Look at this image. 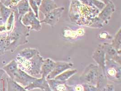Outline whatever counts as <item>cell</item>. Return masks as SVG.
<instances>
[{
  "label": "cell",
  "instance_id": "20",
  "mask_svg": "<svg viewBox=\"0 0 121 91\" xmlns=\"http://www.w3.org/2000/svg\"><path fill=\"white\" fill-rule=\"evenodd\" d=\"M6 91H28L24 87L8 76L6 78Z\"/></svg>",
  "mask_w": 121,
  "mask_h": 91
},
{
  "label": "cell",
  "instance_id": "32",
  "mask_svg": "<svg viewBox=\"0 0 121 91\" xmlns=\"http://www.w3.org/2000/svg\"><path fill=\"white\" fill-rule=\"evenodd\" d=\"M67 91H75L72 85H69L67 83Z\"/></svg>",
  "mask_w": 121,
  "mask_h": 91
},
{
  "label": "cell",
  "instance_id": "13",
  "mask_svg": "<svg viewBox=\"0 0 121 91\" xmlns=\"http://www.w3.org/2000/svg\"><path fill=\"white\" fill-rule=\"evenodd\" d=\"M58 7V5L55 3L54 0H42L39 6V11L41 12L45 16L50 11Z\"/></svg>",
  "mask_w": 121,
  "mask_h": 91
},
{
  "label": "cell",
  "instance_id": "26",
  "mask_svg": "<svg viewBox=\"0 0 121 91\" xmlns=\"http://www.w3.org/2000/svg\"><path fill=\"white\" fill-rule=\"evenodd\" d=\"M29 3L30 9L33 11L35 16L39 19V6L33 0H29Z\"/></svg>",
  "mask_w": 121,
  "mask_h": 91
},
{
  "label": "cell",
  "instance_id": "11",
  "mask_svg": "<svg viewBox=\"0 0 121 91\" xmlns=\"http://www.w3.org/2000/svg\"><path fill=\"white\" fill-rule=\"evenodd\" d=\"M73 66V63L65 61L56 62L55 67L53 70L46 77V79H54L56 76L66 70L71 69Z\"/></svg>",
  "mask_w": 121,
  "mask_h": 91
},
{
  "label": "cell",
  "instance_id": "18",
  "mask_svg": "<svg viewBox=\"0 0 121 91\" xmlns=\"http://www.w3.org/2000/svg\"><path fill=\"white\" fill-rule=\"evenodd\" d=\"M14 8L16 9L19 17H22L23 16L27 13L30 9L29 3V0H22Z\"/></svg>",
  "mask_w": 121,
  "mask_h": 91
},
{
  "label": "cell",
  "instance_id": "14",
  "mask_svg": "<svg viewBox=\"0 0 121 91\" xmlns=\"http://www.w3.org/2000/svg\"><path fill=\"white\" fill-rule=\"evenodd\" d=\"M55 64L56 62L51 58H48L44 59L41 69L42 77L46 78L55 68Z\"/></svg>",
  "mask_w": 121,
  "mask_h": 91
},
{
  "label": "cell",
  "instance_id": "36",
  "mask_svg": "<svg viewBox=\"0 0 121 91\" xmlns=\"http://www.w3.org/2000/svg\"><path fill=\"white\" fill-rule=\"evenodd\" d=\"M5 0H0V1L2 3H3V2L4 1H5Z\"/></svg>",
  "mask_w": 121,
  "mask_h": 91
},
{
  "label": "cell",
  "instance_id": "15",
  "mask_svg": "<svg viewBox=\"0 0 121 91\" xmlns=\"http://www.w3.org/2000/svg\"><path fill=\"white\" fill-rule=\"evenodd\" d=\"M6 75L12 79L15 74L19 69V67L16 60H12L2 68Z\"/></svg>",
  "mask_w": 121,
  "mask_h": 91
},
{
  "label": "cell",
  "instance_id": "16",
  "mask_svg": "<svg viewBox=\"0 0 121 91\" xmlns=\"http://www.w3.org/2000/svg\"><path fill=\"white\" fill-rule=\"evenodd\" d=\"M52 91H67V83L53 79H46Z\"/></svg>",
  "mask_w": 121,
  "mask_h": 91
},
{
  "label": "cell",
  "instance_id": "21",
  "mask_svg": "<svg viewBox=\"0 0 121 91\" xmlns=\"http://www.w3.org/2000/svg\"><path fill=\"white\" fill-rule=\"evenodd\" d=\"M108 81L103 71L100 68L99 76L96 85L98 91H103L105 86L108 83Z\"/></svg>",
  "mask_w": 121,
  "mask_h": 91
},
{
  "label": "cell",
  "instance_id": "29",
  "mask_svg": "<svg viewBox=\"0 0 121 91\" xmlns=\"http://www.w3.org/2000/svg\"><path fill=\"white\" fill-rule=\"evenodd\" d=\"M99 38L100 39L102 40H110L112 39L111 35L107 32H104L100 33Z\"/></svg>",
  "mask_w": 121,
  "mask_h": 91
},
{
  "label": "cell",
  "instance_id": "37",
  "mask_svg": "<svg viewBox=\"0 0 121 91\" xmlns=\"http://www.w3.org/2000/svg\"><path fill=\"white\" fill-rule=\"evenodd\" d=\"M101 0V1H103V0Z\"/></svg>",
  "mask_w": 121,
  "mask_h": 91
},
{
  "label": "cell",
  "instance_id": "24",
  "mask_svg": "<svg viewBox=\"0 0 121 91\" xmlns=\"http://www.w3.org/2000/svg\"><path fill=\"white\" fill-rule=\"evenodd\" d=\"M16 23V17L14 12L12 11L11 14L8 18L5 23L7 34H9L13 31Z\"/></svg>",
  "mask_w": 121,
  "mask_h": 91
},
{
  "label": "cell",
  "instance_id": "30",
  "mask_svg": "<svg viewBox=\"0 0 121 91\" xmlns=\"http://www.w3.org/2000/svg\"><path fill=\"white\" fill-rule=\"evenodd\" d=\"M103 91H115V86L113 84L108 83L105 86Z\"/></svg>",
  "mask_w": 121,
  "mask_h": 91
},
{
  "label": "cell",
  "instance_id": "38",
  "mask_svg": "<svg viewBox=\"0 0 121 91\" xmlns=\"http://www.w3.org/2000/svg\"></svg>",
  "mask_w": 121,
  "mask_h": 91
},
{
  "label": "cell",
  "instance_id": "17",
  "mask_svg": "<svg viewBox=\"0 0 121 91\" xmlns=\"http://www.w3.org/2000/svg\"><path fill=\"white\" fill-rule=\"evenodd\" d=\"M38 54H40V52L37 49L28 47L21 51L17 56L26 60H29Z\"/></svg>",
  "mask_w": 121,
  "mask_h": 91
},
{
  "label": "cell",
  "instance_id": "1",
  "mask_svg": "<svg viewBox=\"0 0 121 91\" xmlns=\"http://www.w3.org/2000/svg\"><path fill=\"white\" fill-rule=\"evenodd\" d=\"M69 17L71 22L80 26L101 28L104 25L98 17L100 11L94 6H88L77 0H71Z\"/></svg>",
  "mask_w": 121,
  "mask_h": 91
},
{
  "label": "cell",
  "instance_id": "22",
  "mask_svg": "<svg viewBox=\"0 0 121 91\" xmlns=\"http://www.w3.org/2000/svg\"><path fill=\"white\" fill-rule=\"evenodd\" d=\"M117 52L121 54V29L119 28L114 37L112 39L111 43Z\"/></svg>",
  "mask_w": 121,
  "mask_h": 91
},
{
  "label": "cell",
  "instance_id": "4",
  "mask_svg": "<svg viewBox=\"0 0 121 91\" xmlns=\"http://www.w3.org/2000/svg\"><path fill=\"white\" fill-rule=\"evenodd\" d=\"M100 68L97 65L90 63L78 77V84H89L96 86L98 79Z\"/></svg>",
  "mask_w": 121,
  "mask_h": 91
},
{
  "label": "cell",
  "instance_id": "27",
  "mask_svg": "<svg viewBox=\"0 0 121 91\" xmlns=\"http://www.w3.org/2000/svg\"><path fill=\"white\" fill-rule=\"evenodd\" d=\"M21 0H6L3 3L6 7L12 9L16 7L18 3Z\"/></svg>",
  "mask_w": 121,
  "mask_h": 91
},
{
  "label": "cell",
  "instance_id": "3",
  "mask_svg": "<svg viewBox=\"0 0 121 91\" xmlns=\"http://www.w3.org/2000/svg\"><path fill=\"white\" fill-rule=\"evenodd\" d=\"M15 60L19 68L30 76L36 78L42 77L41 69L44 59L40 54L35 55L29 60H26L17 56Z\"/></svg>",
  "mask_w": 121,
  "mask_h": 91
},
{
  "label": "cell",
  "instance_id": "33",
  "mask_svg": "<svg viewBox=\"0 0 121 91\" xmlns=\"http://www.w3.org/2000/svg\"><path fill=\"white\" fill-rule=\"evenodd\" d=\"M6 73L4 70L2 69H0V79Z\"/></svg>",
  "mask_w": 121,
  "mask_h": 91
},
{
  "label": "cell",
  "instance_id": "10",
  "mask_svg": "<svg viewBox=\"0 0 121 91\" xmlns=\"http://www.w3.org/2000/svg\"><path fill=\"white\" fill-rule=\"evenodd\" d=\"M92 58L103 72L106 67V53L102 44L97 46L92 55Z\"/></svg>",
  "mask_w": 121,
  "mask_h": 91
},
{
  "label": "cell",
  "instance_id": "28",
  "mask_svg": "<svg viewBox=\"0 0 121 91\" xmlns=\"http://www.w3.org/2000/svg\"><path fill=\"white\" fill-rule=\"evenodd\" d=\"M83 86V91H98L96 86L84 83L82 84Z\"/></svg>",
  "mask_w": 121,
  "mask_h": 91
},
{
  "label": "cell",
  "instance_id": "2",
  "mask_svg": "<svg viewBox=\"0 0 121 91\" xmlns=\"http://www.w3.org/2000/svg\"><path fill=\"white\" fill-rule=\"evenodd\" d=\"M16 17V23L14 28L10 33L7 35L9 42L7 51H15L17 47L28 42L27 37L30 36V29L26 27L21 22V17H19L15 9H13Z\"/></svg>",
  "mask_w": 121,
  "mask_h": 91
},
{
  "label": "cell",
  "instance_id": "31",
  "mask_svg": "<svg viewBox=\"0 0 121 91\" xmlns=\"http://www.w3.org/2000/svg\"><path fill=\"white\" fill-rule=\"evenodd\" d=\"M6 34H7L6 33L5 24L0 25V35H5Z\"/></svg>",
  "mask_w": 121,
  "mask_h": 91
},
{
  "label": "cell",
  "instance_id": "25",
  "mask_svg": "<svg viewBox=\"0 0 121 91\" xmlns=\"http://www.w3.org/2000/svg\"><path fill=\"white\" fill-rule=\"evenodd\" d=\"M7 35L0 38V56L3 55L8 50L9 42Z\"/></svg>",
  "mask_w": 121,
  "mask_h": 91
},
{
  "label": "cell",
  "instance_id": "23",
  "mask_svg": "<svg viewBox=\"0 0 121 91\" xmlns=\"http://www.w3.org/2000/svg\"><path fill=\"white\" fill-rule=\"evenodd\" d=\"M12 12V9L6 7L3 3L0 1V16L1 21L4 24L5 23L6 21L9 17Z\"/></svg>",
  "mask_w": 121,
  "mask_h": 91
},
{
  "label": "cell",
  "instance_id": "35",
  "mask_svg": "<svg viewBox=\"0 0 121 91\" xmlns=\"http://www.w3.org/2000/svg\"><path fill=\"white\" fill-rule=\"evenodd\" d=\"M7 35V34H6ZM6 35H0V38H1V37H2V36H6Z\"/></svg>",
  "mask_w": 121,
  "mask_h": 91
},
{
  "label": "cell",
  "instance_id": "12",
  "mask_svg": "<svg viewBox=\"0 0 121 91\" xmlns=\"http://www.w3.org/2000/svg\"><path fill=\"white\" fill-rule=\"evenodd\" d=\"M106 53V59H110L121 65V54H119L115 48L108 43L102 44Z\"/></svg>",
  "mask_w": 121,
  "mask_h": 91
},
{
  "label": "cell",
  "instance_id": "7",
  "mask_svg": "<svg viewBox=\"0 0 121 91\" xmlns=\"http://www.w3.org/2000/svg\"><path fill=\"white\" fill-rule=\"evenodd\" d=\"M65 10L64 7H58L55 8L45 15L44 18L40 21V23L48 25L52 27H54L59 22Z\"/></svg>",
  "mask_w": 121,
  "mask_h": 91
},
{
  "label": "cell",
  "instance_id": "34",
  "mask_svg": "<svg viewBox=\"0 0 121 91\" xmlns=\"http://www.w3.org/2000/svg\"><path fill=\"white\" fill-rule=\"evenodd\" d=\"M34 0L37 3V4L39 6H40V5L41 4V2L42 0Z\"/></svg>",
  "mask_w": 121,
  "mask_h": 91
},
{
  "label": "cell",
  "instance_id": "6",
  "mask_svg": "<svg viewBox=\"0 0 121 91\" xmlns=\"http://www.w3.org/2000/svg\"><path fill=\"white\" fill-rule=\"evenodd\" d=\"M22 24L30 27V30L39 32L42 29V25L39 19L36 17L31 9L21 18Z\"/></svg>",
  "mask_w": 121,
  "mask_h": 91
},
{
  "label": "cell",
  "instance_id": "5",
  "mask_svg": "<svg viewBox=\"0 0 121 91\" xmlns=\"http://www.w3.org/2000/svg\"><path fill=\"white\" fill-rule=\"evenodd\" d=\"M106 59V67L104 73L108 81L116 83H120L121 65L112 59Z\"/></svg>",
  "mask_w": 121,
  "mask_h": 91
},
{
  "label": "cell",
  "instance_id": "8",
  "mask_svg": "<svg viewBox=\"0 0 121 91\" xmlns=\"http://www.w3.org/2000/svg\"><path fill=\"white\" fill-rule=\"evenodd\" d=\"M116 10L115 6L111 0L106 4L103 9L101 10L98 15V17L103 23L104 25H107Z\"/></svg>",
  "mask_w": 121,
  "mask_h": 91
},
{
  "label": "cell",
  "instance_id": "19",
  "mask_svg": "<svg viewBox=\"0 0 121 91\" xmlns=\"http://www.w3.org/2000/svg\"><path fill=\"white\" fill-rule=\"evenodd\" d=\"M78 73V70L76 69H69L63 72L61 74L56 76L55 79L63 82H67Z\"/></svg>",
  "mask_w": 121,
  "mask_h": 91
},
{
  "label": "cell",
  "instance_id": "9",
  "mask_svg": "<svg viewBox=\"0 0 121 91\" xmlns=\"http://www.w3.org/2000/svg\"><path fill=\"white\" fill-rule=\"evenodd\" d=\"M36 78L19 68L12 79L14 80L25 88L32 83Z\"/></svg>",
  "mask_w": 121,
  "mask_h": 91
}]
</instances>
